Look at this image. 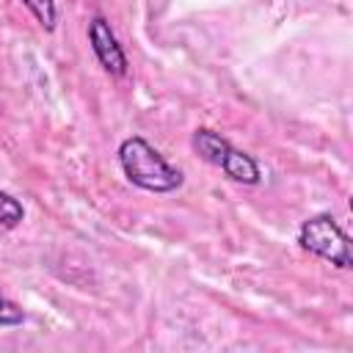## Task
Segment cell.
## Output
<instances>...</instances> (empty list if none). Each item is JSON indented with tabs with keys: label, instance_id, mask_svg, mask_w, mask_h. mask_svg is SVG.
<instances>
[{
	"label": "cell",
	"instance_id": "1",
	"mask_svg": "<svg viewBox=\"0 0 353 353\" xmlns=\"http://www.w3.org/2000/svg\"><path fill=\"white\" fill-rule=\"evenodd\" d=\"M119 163L124 176L149 193H171L182 185V171L174 168L146 138L132 135L119 146Z\"/></svg>",
	"mask_w": 353,
	"mask_h": 353
},
{
	"label": "cell",
	"instance_id": "2",
	"mask_svg": "<svg viewBox=\"0 0 353 353\" xmlns=\"http://www.w3.org/2000/svg\"><path fill=\"white\" fill-rule=\"evenodd\" d=\"M298 243L317 254L320 259L347 270L353 265V256H350V240L347 234L342 232V226L331 218V215H312L309 221L301 223V232H298Z\"/></svg>",
	"mask_w": 353,
	"mask_h": 353
},
{
	"label": "cell",
	"instance_id": "3",
	"mask_svg": "<svg viewBox=\"0 0 353 353\" xmlns=\"http://www.w3.org/2000/svg\"><path fill=\"white\" fill-rule=\"evenodd\" d=\"M88 41H91V50L105 72H110L113 77L127 74V55L105 17H94L88 22Z\"/></svg>",
	"mask_w": 353,
	"mask_h": 353
},
{
	"label": "cell",
	"instance_id": "4",
	"mask_svg": "<svg viewBox=\"0 0 353 353\" xmlns=\"http://www.w3.org/2000/svg\"><path fill=\"white\" fill-rule=\"evenodd\" d=\"M221 171H223L229 179L243 182V185H256V182H259V165H256V160H254L251 154L234 149V146L226 152V157H223V163H221Z\"/></svg>",
	"mask_w": 353,
	"mask_h": 353
},
{
	"label": "cell",
	"instance_id": "5",
	"mask_svg": "<svg viewBox=\"0 0 353 353\" xmlns=\"http://www.w3.org/2000/svg\"><path fill=\"white\" fill-rule=\"evenodd\" d=\"M193 149L201 154V160H207L210 165H218V168H221V163H223L226 152L232 149V143H229L221 132L201 127V130L193 132Z\"/></svg>",
	"mask_w": 353,
	"mask_h": 353
},
{
	"label": "cell",
	"instance_id": "6",
	"mask_svg": "<svg viewBox=\"0 0 353 353\" xmlns=\"http://www.w3.org/2000/svg\"><path fill=\"white\" fill-rule=\"evenodd\" d=\"M22 218H25L22 204H19L11 193L0 190V226H3V229H14V226H19Z\"/></svg>",
	"mask_w": 353,
	"mask_h": 353
},
{
	"label": "cell",
	"instance_id": "7",
	"mask_svg": "<svg viewBox=\"0 0 353 353\" xmlns=\"http://www.w3.org/2000/svg\"><path fill=\"white\" fill-rule=\"evenodd\" d=\"M33 17L39 19V25L44 30H55V19H58V11H55V0H22Z\"/></svg>",
	"mask_w": 353,
	"mask_h": 353
},
{
	"label": "cell",
	"instance_id": "8",
	"mask_svg": "<svg viewBox=\"0 0 353 353\" xmlns=\"http://www.w3.org/2000/svg\"><path fill=\"white\" fill-rule=\"evenodd\" d=\"M22 320H25V312L14 301L0 295V325H19Z\"/></svg>",
	"mask_w": 353,
	"mask_h": 353
}]
</instances>
